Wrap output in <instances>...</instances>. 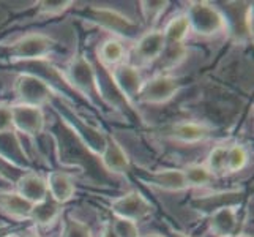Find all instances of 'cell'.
Masks as SVG:
<instances>
[{
    "label": "cell",
    "mask_w": 254,
    "mask_h": 237,
    "mask_svg": "<svg viewBox=\"0 0 254 237\" xmlns=\"http://www.w3.org/2000/svg\"><path fill=\"white\" fill-rule=\"evenodd\" d=\"M227 237H235V236H227Z\"/></svg>",
    "instance_id": "39"
},
{
    "label": "cell",
    "mask_w": 254,
    "mask_h": 237,
    "mask_svg": "<svg viewBox=\"0 0 254 237\" xmlns=\"http://www.w3.org/2000/svg\"><path fill=\"white\" fill-rule=\"evenodd\" d=\"M56 108L60 112L62 119L65 120V124L71 128V131L77 138H79V141L89 149L92 154L101 157L104 147H106L108 135H104L101 130L92 127L90 124H87L84 119H81L71 108L68 106V104L59 101L56 104Z\"/></svg>",
    "instance_id": "1"
},
{
    "label": "cell",
    "mask_w": 254,
    "mask_h": 237,
    "mask_svg": "<svg viewBox=\"0 0 254 237\" xmlns=\"http://www.w3.org/2000/svg\"><path fill=\"white\" fill-rule=\"evenodd\" d=\"M111 207L117 218H125L134 223L144 220L152 214V204L137 191H129L117 199H112Z\"/></svg>",
    "instance_id": "8"
},
{
    "label": "cell",
    "mask_w": 254,
    "mask_h": 237,
    "mask_svg": "<svg viewBox=\"0 0 254 237\" xmlns=\"http://www.w3.org/2000/svg\"><path fill=\"white\" fill-rule=\"evenodd\" d=\"M0 155L5 157L6 160L13 161L16 166H22V168L29 161L19 139L14 135V130L0 133Z\"/></svg>",
    "instance_id": "18"
},
{
    "label": "cell",
    "mask_w": 254,
    "mask_h": 237,
    "mask_svg": "<svg viewBox=\"0 0 254 237\" xmlns=\"http://www.w3.org/2000/svg\"><path fill=\"white\" fill-rule=\"evenodd\" d=\"M101 237H117L116 236V233L112 231V228H111V225H106L103 228V233H101Z\"/></svg>",
    "instance_id": "32"
},
{
    "label": "cell",
    "mask_w": 254,
    "mask_h": 237,
    "mask_svg": "<svg viewBox=\"0 0 254 237\" xmlns=\"http://www.w3.org/2000/svg\"><path fill=\"white\" fill-rule=\"evenodd\" d=\"M226 155H227L226 146H218L208 154L205 168L212 172L213 177L216 174H226Z\"/></svg>",
    "instance_id": "26"
},
{
    "label": "cell",
    "mask_w": 254,
    "mask_h": 237,
    "mask_svg": "<svg viewBox=\"0 0 254 237\" xmlns=\"http://www.w3.org/2000/svg\"><path fill=\"white\" fill-rule=\"evenodd\" d=\"M183 174H185V180L190 187H204L207 183L212 182L213 175L210 172L205 164H191L188 168L183 169Z\"/></svg>",
    "instance_id": "25"
},
{
    "label": "cell",
    "mask_w": 254,
    "mask_h": 237,
    "mask_svg": "<svg viewBox=\"0 0 254 237\" xmlns=\"http://www.w3.org/2000/svg\"><path fill=\"white\" fill-rule=\"evenodd\" d=\"M235 237H251V236H248V234H237Z\"/></svg>",
    "instance_id": "37"
},
{
    "label": "cell",
    "mask_w": 254,
    "mask_h": 237,
    "mask_svg": "<svg viewBox=\"0 0 254 237\" xmlns=\"http://www.w3.org/2000/svg\"><path fill=\"white\" fill-rule=\"evenodd\" d=\"M13 130L11 122V104L0 103V133H6V131Z\"/></svg>",
    "instance_id": "31"
},
{
    "label": "cell",
    "mask_w": 254,
    "mask_h": 237,
    "mask_svg": "<svg viewBox=\"0 0 254 237\" xmlns=\"http://www.w3.org/2000/svg\"><path fill=\"white\" fill-rule=\"evenodd\" d=\"M87 16L100 27L116 35H122V37H129L137 30V24L134 21H131L129 17L119 13L117 10H112V8L90 6L87 10Z\"/></svg>",
    "instance_id": "7"
},
{
    "label": "cell",
    "mask_w": 254,
    "mask_h": 237,
    "mask_svg": "<svg viewBox=\"0 0 254 237\" xmlns=\"http://www.w3.org/2000/svg\"><path fill=\"white\" fill-rule=\"evenodd\" d=\"M0 209L16 220H27L30 217L32 204L17 193H0Z\"/></svg>",
    "instance_id": "20"
},
{
    "label": "cell",
    "mask_w": 254,
    "mask_h": 237,
    "mask_svg": "<svg viewBox=\"0 0 254 237\" xmlns=\"http://www.w3.org/2000/svg\"><path fill=\"white\" fill-rule=\"evenodd\" d=\"M111 79L116 89L124 95V98L131 101L133 98H137L141 87L144 84L142 76L139 73V70L129 64H120L116 65L111 72Z\"/></svg>",
    "instance_id": "10"
},
{
    "label": "cell",
    "mask_w": 254,
    "mask_h": 237,
    "mask_svg": "<svg viewBox=\"0 0 254 237\" xmlns=\"http://www.w3.org/2000/svg\"><path fill=\"white\" fill-rule=\"evenodd\" d=\"M8 233H10V228H0V237L6 236Z\"/></svg>",
    "instance_id": "34"
},
{
    "label": "cell",
    "mask_w": 254,
    "mask_h": 237,
    "mask_svg": "<svg viewBox=\"0 0 254 237\" xmlns=\"http://www.w3.org/2000/svg\"><path fill=\"white\" fill-rule=\"evenodd\" d=\"M14 93L21 104L43 108L46 103H51L56 98L51 85L43 78L33 73L19 75L14 82Z\"/></svg>",
    "instance_id": "5"
},
{
    "label": "cell",
    "mask_w": 254,
    "mask_h": 237,
    "mask_svg": "<svg viewBox=\"0 0 254 237\" xmlns=\"http://www.w3.org/2000/svg\"><path fill=\"white\" fill-rule=\"evenodd\" d=\"M16 188H17L16 191L17 195L22 196L25 201H29L32 206L41 203V201H45L49 196L46 179L41 177L37 172H25L22 177L17 180Z\"/></svg>",
    "instance_id": "12"
},
{
    "label": "cell",
    "mask_w": 254,
    "mask_h": 237,
    "mask_svg": "<svg viewBox=\"0 0 254 237\" xmlns=\"http://www.w3.org/2000/svg\"><path fill=\"white\" fill-rule=\"evenodd\" d=\"M182 89V79L171 75H158L142 84L137 100L145 104H163L172 100Z\"/></svg>",
    "instance_id": "6"
},
{
    "label": "cell",
    "mask_w": 254,
    "mask_h": 237,
    "mask_svg": "<svg viewBox=\"0 0 254 237\" xmlns=\"http://www.w3.org/2000/svg\"><path fill=\"white\" fill-rule=\"evenodd\" d=\"M212 135V128L207 127L205 124H200V122H179V124H174L166 138L171 139L172 143H179V144H197L202 143Z\"/></svg>",
    "instance_id": "11"
},
{
    "label": "cell",
    "mask_w": 254,
    "mask_h": 237,
    "mask_svg": "<svg viewBox=\"0 0 254 237\" xmlns=\"http://www.w3.org/2000/svg\"><path fill=\"white\" fill-rule=\"evenodd\" d=\"M190 30L196 32L200 37H213L226 29V17L218 8L205 2L190 3L187 11Z\"/></svg>",
    "instance_id": "4"
},
{
    "label": "cell",
    "mask_w": 254,
    "mask_h": 237,
    "mask_svg": "<svg viewBox=\"0 0 254 237\" xmlns=\"http://www.w3.org/2000/svg\"><path fill=\"white\" fill-rule=\"evenodd\" d=\"M101 160L103 164L106 166V169L116 174H127L131 171V163L129 158L125 154L124 147H122L116 139L108 136L106 147L101 154Z\"/></svg>",
    "instance_id": "15"
},
{
    "label": "cell",
    "mask_w": 254,
    "mask_h": 237,
    "mask_svg": "<svg viewBox=\"0 0 254 237\" xmlns=\"http://www.w3.org/2000/svg\"><path fill=\"white\" fill-rule=\"evenodd\" d=\"M243 196L242 190H229V191H221V193H215V195H208L204 198H197L192 201V206L197 207L199 210H204V212H215L218 209L223 207H229L235 206L240 203V199Z\"/></svg>",
    "instance_id": "17"
},
{
    "label": "cell",
    "mask_w": 254,
    "mask_h": 237,
    "mask_svg": "<svg viewBox=\"0 0 254 237\" xmlns=\"http://www.w3.org/2000/svg\"><path fill=\"white\" fill-rule=\"evenodd\" d=\"M3 237H13V236H10V234H6V236H3Z\"/></svg>",
    "instance_id": "38"
},
{
    "label": "cell",
    "mask_w": 254,
    "mask_h": 237,
    "mask_svg": "<svg viewBox=\"0 0 254 237\" xmlns=\"http://www.w3.org/2000/svg\"><path fill=\"white\" fill-rule=\"evenodd\" d=\"M166 45H183V40L187 38V35L190 33V24L185 14H180L166 25V29L163 30Z\"/></svg>",
    "instance_id": "22"
},
{
    "label": "cell",
    "mask_w": 254,
    "mask_h": 237,
    "mask_svg": "<svg viewBox=\"0 0 254 237\" xmlns=\"http://www.w3.org/2000/svg\"><path fill=\"white\" fill-rule=\"evenodd\" d=\"M142 13L148 22H155L168 8V2H142Z\"/></svg>",
    "instance_id": "30"
},
{
    "label": "cell",
    "mask_w": 254,
    "mask_h": 237,
    "mask_svg": "<svg viewBox=\"0 0 254 237\" xmlns=\"http://www.w3.org/2000/svg\"><path fill=\"white\" fill-rule=\"evenodd\" d=\"M56 48V40L45 33H29L16 40L8 48V54L13 62H41Z\"/></svg>",
    "instance_id": "2"
},
{
    "label": "cell",
    "mask_w": 254,
    "mask_h": 237,
    "mask_svg": "<svg viewBox=\"0 0 254 237\" xmlns=\"http://www.w3.org/2000/svg\"><path fill=\"white\" fill-rule=\"evenodd\" d=\"M166 48V38L161 30H152L144 33L136 43V56L142 62H153L158 60Z\"/></svg>",
    "instance_id": "13"
},
{
    "label": "cell",
    "mask_w": 254,
    "mask_h": 237,
    "mask_svg": "<svg viewBox=\"0 0 254 237\" xmlns=\"http://www.w3.org/2000/svg\"><path fill=\"white\" fill-rule=\"evenodd\" d=\"M71 5H73V2H62V0H57V2H41L38 13H40V16H45V17L59 16L65 10H68Z\"/></svg>",
    "instance_id": "29"
},
{
    "label": "cell",
    "mask_w": 254,
    "mask_h": 237,
    "mask_svg": "<svg viewBox=\"0 0 254 237\" xmlns=\"http://www.w3.org/2000/svg\"><path fill=\"white\" fill-rule=\"evenodd\" d=\"M62 237H92V233L85 223L73 220V218H66Z\"/></svg>",
    "instance_id": "28"
},
{
    "label": "cell",
    "mask_w": 254,
    "mask_h": 237,
    "mask_svg": "<svg viewBox=\"0 0 254 237\" xmlns=\"http://www.w3.org/2000/svg\"><path fill=\"white\" fill-rule=\"evenodd\" d=\"M124 57H125V46L124 43L116 38L106 40L98 49V59L104 65H114V67L120 65Z\"/></svg>",
    "instance_id": "23"
},
{
    "label": "cell",
    "mask_w": 254,
    "mask_h": 237,
    "mask_svg": "<svg viewBox=\"0 0 254 237\" xmlns=\"http://www.w3.org/2000/svg\"><path fill=\"white\" fill-rule=\"evenodd\" d=\"M24 237H38V236L35 234V233H27V234H25Z\"/></svg>",
    "instance_id": "35"
},
{
    "label": "cell",
    "mask_w": 254,
    "mask_h": 237,
    "mask_svg": "<svg viewBox=\"0 0 254 237\" xmlns=\"http://www.w3.org/2000/svg\"><path fill=\"white\" fill-rule=\"evenodd\" d=\"M210 230L218 237L235 236V230L239 226V217L235 207H223L210 214Z\"/></svg>",
    "instance_id": "16"
},
{
    "label": "cell",
    "mask_w": 254,
    "mask_h": 237,
    "mask_svg": "<svg viewBox=\"0 0 254 237\" xmlns=\"http://www.w3.org/2000/svg\"><path fill=\"white\" fill-rule=\"evenodd\" d=\"M248 163V152L240 144H234L227 147L226 155V172H239Z\"/></svg>",
    "instance_id": "24"
},
{
    "label": "cell",
    "mask_w": 254,
    "mask_h": 237,
    "mask_svg": "<svg viewBox=\"0 0 254 237\" xmlns=\"http://www.w3.org/2000/svg\"><path fill=\"white\" fill-rule=\"evenodd\" d=\"M60 214H62V206L48 196L45 201L32 206L29 218L40 226H49L57 220Z\"/></svg>",
    "instance_id": "21"
},
{
    "label": "cell",
    "mask_w": 254,
    "mask_h": 237,
    "mask_svg": "<svg viewBox=\"0 0 254 237\" xmlns=\"http://www.w3.org/2000/svg\"><path fill=\"white\" fill-rule=\"evenodd\" d=\"M169 237H190V236L185 234V233H180V231H174V230H171V231H169Z\"/></svg>",
    "instance_id": "33"
},
{
    "label": "cell",
    "mask_w": 254,
    "mask_h": 237,
    "mask_svg": "<svg viewBox=\"0 0 254 237\" xmlns=\"http://www.w3.org/2000/svg\"><path fill=\"white\" fill-rule=\"evenodd\" d=\"M111 228L117 237H141L137 225L131 220H125V218H116L111 223Z\"/></svg>",
    "instance_id": "27"
},
{
    "label": "cell",
    "mask_w": 254,
    "mask_h": 237,
    "mask_svg": "<svg viewBox=\"0 0 254 237\" xmlns=\"http://www.w3.org/2000/svg\"><path fill=\"white\" fill-rule=\"evenodd\" d=\"M46 185L51 199H54L60 206L68 203L69 199H73L76 191L71 177L62 171H51L46 177Z\"/></svg>",
    "instance_id": "14"
},
{
    "label": "cell",
    "mask_w": 254,
    "mask_h": 237,
    "mask_svg": "<svg viewBox=\"0 0 254 237\" xmlns=\"http://www.w3.org/2000/svg\"><path fill=\"white\" fill-rule=\"evenodd\" d=\"M11 122L13 130L16 128L24 135L37 136L45 128V112L38 106L17 103L11 106Z\"/></svg>",
    "instance_id": "9"
},
{
    "label": "cell",
    "mask_w": 254,
    "mask_h": 237,
    "mask_svg": "<svg viewBox=\"0 0 254 237\" xmlns=\"http://www.w3.org/2000/svg\"><path fill=\"white\" fill-rule=\"evenodd\" d=\"M142 237H163L160 234H147V236H142Z\"/></svg>",
    "instance_id": "36"
},
{
    "label": "cell",
    "mask_w": 254,
    "mask_h": 237,
    "mask_svg": "<svg viewBox=\"0 0 254 237\" xmlns=\"http://www.w3.org/2000/svg\"><path fill=\"white\" fill-rule=\"evenodd\" d=\"M66 81L71 84L74 89L87 96L90 101L103 100V93L100 89V79L96 75L93 65L82 56L73 59L66 70Z\"/></svg>",
    "instance_id": "3"
},
{
    "label": "cell",
    "mask_w": 254,
    "mask_h": 237,
    "mask_svg": "<svg viewBox=\"0 0 254 237\" xmlns=\"http://www.w3.org/2000/svg\"><path fill=\"white\" fill-rule=\"evenodd\" d=\"M150 182L166 191H182L188 188L183 169H163L150 174Z\"/></svg>",
    "instance_id": "19"
}]
</instances>
